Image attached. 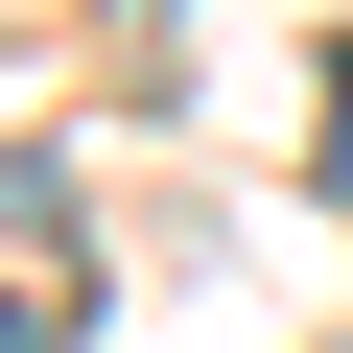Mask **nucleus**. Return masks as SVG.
<instances>
[{
  "mask_svg": "<svg viewBox=\"0 0 353 353\" xmlns=\"http://www.w3.org/2000/svg\"><path fill=\"white\" fill-rule=\"evenodd\" d=\"M330 189H353V24H330Z\"/></svg>",
  "mask_w": 353,
  "mask_h": 353,
  "instance_id": "1",
  "label": "nucleus"
}]
</instances>
